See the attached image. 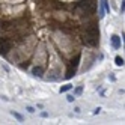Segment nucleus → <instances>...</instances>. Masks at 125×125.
<instances>
[{
    "instance_id": "obj_12",
    "label": "nucleus",
    "mask_w": 125,
    "mask_h": 125,
    "mask_svg": "<svg viewBox=\"0 0 125 125\" xmlns=\"http://www.w3.org/2000/svg\"><path fill=\"white\" fill-rule=\"evenodd\" d=\"M66 100H68V101H69V103H73V101H74V100H75V98H74V96H73V95H68V96H66Z\"/></svg>"
},
{
    "instance_id": "obj_14",
    "label": "nucleus",
    "mask_w": 125,
    "mask_h": 125,
    "mask_svg": "<svg viewBox=\"0 0 125 125\" xmlns=\"http://www.w3.org/2000/svg\"><path fill=\"white\" fill-rule=\"evenodd\" d=\"M27 110H29V113H33V112H35L33 107H27Z\"/></svg>"
},
{
    "instance_id": "obj_1",
    "label": "nucleus",
    "mask_w": 125,
    "mask_h": 125,
    "mask_svg": "<svg viewBox=\"0 0 125 125\" xmlns=\"http://www.w3.org/2000/svg\"><path fill=\"white\" fill-rule=\"evenodd\" d=\"M80 54H77L73 60L69 62V66H68V71H66V78H71L73 75H75V73H77V66H78V63H80Z\"/></svg>"
},
{
    "instance_id": "obj_5",
    "label": "nucleus",
    "mask_w": 125,
    "mask_h": 125,
    "mask_svg": "<svg viewBox=\"0 0 125 125\" xmlns=\"http://www.w3.org/2000/svg\"><path fill=\"white\" fill-rule=\"evenodd\" d=\"M112 45H113V48H119L121 47V38L118 35H113L112 36Z\"/></svg>"
},
{
    "instance_id": "obj_13",
    "label": "nucleus",
    "mask_w": 125,
    "mask_h": 125,
    "mask_svg": "<svg viewBox=\"0 0 125 125\" xmlns=\"http://www.w3.org/2000/svg\"><path fill=\"white\" fill-rule=\"evenodd\" d=\"M121 11H122V12L125 11V0H122V6H121Z\"/></svg>"
},
{
    "instance_id": "obj_3",
    "label": "nucleus",
    "mask_w": 125,
    "mask_h": 125,
    "mask_svg": "<svg viewBox=\"0 0 125 125\" xmlns=\"http://www.w3.org/2000/svg\"><path fill=\"white\" fill-rule=\"evenodd\" d=\"M80 6H82L83 9H86L87 12H91V14H94L95 9H96V5H95L94 0H83V2L80 3Z\"/></svg>"
},
{
    "instance_id": "obj_15",
    "label": "nucleus",
    "mask_w": 125,
    "mask_h": 125,
    "mask_svg": "<svg viewBox=\"0 0 125 125\" xmlns=\"http://www.w3.org/2000/svg\"><path fill=\"white\" fill-rule=\"evenodd\" d=\"M41 116H42V118H47L48 113H47V112H44V113H41Z\"/></svg>"
},
{
    "instance_id": "obj_4",
    "label": "nucleus",
    "mask_w": 125,
    "mask_h": 125,
    "mask_svg": "<svg viewBox=\"0 0 125 125\" xmlns=\"http://www.w3.org/2000/svg\"><path fill=\"white\" fill-rule=\"evenodd\" d=\"M9 50H11V44L8 42L6 39L0 38V54L5 56V54H8V51H9Z\"/></svg>"
},
{
    "instance_id": "obj_9",
    "label": "nucleus",
    "mask_w": 125,
    "mask_h": 125,
    "mask_svg": "<svg viewBox=\"0 0 125 125\" xmlns=\"http://www.w3.org/2000/svg\"><path fill=\"white\" fill-rule=\"evenodd\" d=\"M115 62H116V65H118V66H122V65H124V59H122L121 56H116Z\"/></svg>"
},
{
    "instance_id": "obj_7",
    "label": "nucleus",
    "mask_w": 125,
    "mask_h": 125,
    "mask_svg": "<svg viewBox=\"0 0 125 125\" xmlns=\"http://www.w3.org/2000/svg\"><path fill=\"white\" fill-rule=\"evenodd\" d=\"M101 6L104 8V11H105V12H109V11H110V8H109V3H107V0H101Z\"/></svg>"
},
{
    "instance_id": "obj_10",
    "label": "nucleus",
    "mask_w": 125,
    "mask_h": 125,
    "mask_svg": "<svg viewBox=\"0 0 125 125\" xmlns=\"http://www.w3.org/2000/svg\"><path fill=\"white\" fill-rule=\"evenodd\" d=\"M12 116H14V118H17V119H18V121H23L24 118H23V115H20V113H17V112H12Z\"/></svg>"
},
{
    "instance_id": "obj_8",
    "label": "nucleus",
    "mask_w": 125,
    "mask_h": 125,
    "mask_svg": "<svg viewBox=\"0 0 125 125\" xmlns=\"http://www.w3.org/2000/svg\"><path fill=\"white\" fill-rule=\"evenodd\" d=\"M69 89H73V84H65V86H62V87H60V94H62V92H68Z\"/></svg>"
},
{
    "instance_id": "obj_11",
    "label": "nucleus",
    "mask_w": 125,
    "mask_h": 125,
    "mask_svg": "<svg viewBox=\"0 0 125 125\" xmlns=\"http://www.w3.org/2000/svg\"><path fill=\"white\" fill-rule=\"evenodd\" d=\"M82 92H83V87H77L75 89V95H80Z\"/></svg>"
},
{
    "instance_id": "obj_2",
    "label": "nucleus",
    "mask_w": 125,
    "mask_h": 125,
    "mask_svg": "<svg viewBox=\"0 0 125 125\" xmlns=\"http://www.w3.org/2000/svg\"><path fill=\"white\" fill-rule=\"evenodd\" d=\"M84 44L87 45H96L98 41H100V33H94V32H86V36H84Z\"/></svg>"
},
{
    "instance_id": "obj_6",
    "label": "nucleus",
    "mask_w": 125,
    "mask_h": 125,
    "mask_svg": "<svg viewBox=\"0 0 125 125\" xmlns=\"http://www.w3.org/2000/svg\"><path fill=\"white\" fill-rule=\"evenodd\" d=\"M42 73H44V68H42V66H35V68L32 69V74H33L35 77H41Z\"/></svg>"
}]
</instances>
